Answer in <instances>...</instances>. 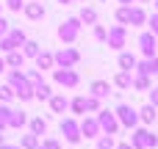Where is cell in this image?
I'll list each match as a JSON object with an SVG mask.
<instances>
[{
	"instance_id": "cell-1",
	"label": "cell",
	"mask_w": 158,
	"mask_h": 149,
	"mask_svg": "<svg viewBox=\"0 0 158 149\" xmlns=\"http://www.w3.org/2000/svg\"><path fill=\"white\" fill-rule=\"evenodd\" d=\"M78 50H72V47H64V50H58L56 55H53V64H61V66H75L78 64Z\"/></svg>"
},
{
	"instance_id": "cell-2",
	"label": "cell",
	"mask_w": 158,
	"mask_h": 149,
	"mask_svg": "<svg viewBox=\"0 0 158 149\" xmlns=\"http://www.w3.org/2000/svg\"><path fill=\"white\" fill-rule=\"evenodd\" d=\"M117 116H119V122L125 127H136L139 124V111H133L131 105H119L117 108Z\"/></svg>"
},
{
	"instance_id": "cell-3",
	"label": "cell",
	"mask_w": 158,
	"mask_h": 149,
	"mask_svg": "<svg viewBox=\"0 0 158 149\" xmlns=\"http://www.w3.org/2000/svg\"><path fill=\"white\" fill-rule=\"evenodd\" d=\"M97 124H100V130H106L108 135H114V133L119 130V122H117V116H114V113H108V111H100V116H97Z\"/></svg>"
},
{
	"instance_id": "cell-4",
	"label": "cell",
	"mask_w": 158,
	"mask_h": 149,
	"mask_svg": "<svg viewBox=\"0 0 158 149\" xmlns=\"http://www.w3.org/2000/svg\"><path fill=\"white\" fill-rule=\"evenodd\" d=\"M156 144H158V138L153 133H147V130H136L133 133V147L136 149H150V147H156Z\"/></svg>"
},
{
	"instance_id": "cell-5",
	"label": "cell",
	"mask_w": 158,
	"mask_h": 149,
	"mask_svg": "<svg viewBox=\"0 0 158 149\" xmlns=\"http://www.w3.org/2000/svg\"><path fill=\"white\" fill-rule=\"evenodd\" d=\"M53 77H56V83H61V86H69V88H72V86H78V72H72L69 66L56 69V75H53Z\"/></svg>"
},
{
	"instance_id": "cell-6",
	"label": "cell",
	"mask_w": 158,
	"mask_h": 149,
	"mask_svg": "<svg viewBox=\"0 0 158 149\" xmlns=\"http://www.w3.org/2000/svg\"><path fill=\"white\" fill-rule=\"evenodd\" d=\"M78 30H81V19H67V22L58 28V36H61L64 41H72V39L78 36Z\"/></svg>"
},
{
	"instance_id": "cell-7",
	"label": "cell",
	"mask_w": 158,
	"mask_h": 149,
	"mask_svg": "<svg viewBox=\"0 0 158 149\" xmlns=\"http://www.w3.org/2000/svg\"><path fill=\"white\" fill-rule=\"evenodd\" d=\"M106 41H108V47H114V50H119V47L125 44V28H122V25H117V28H111V30L106 33Z\"/></svg>"
},
{
	"instance_id": "cell-8",
	"label": "cell",
	"mask_w": 158,
	"mask_h": 149,
	"mask_svg": "<svg viewBox=\"0 0 158 149\" xmlns=\"http://www.w3.org/2000/svg\"><path fill=\"white\" fill-rule=\"evenodd\" d=\"M61 133H64V138H67L69 144H78V141H81V127H78L72 119L61 122Z\"/></svg>"
},
{
	"instance_id": "cell-9",
	"label": "cell",
	"mask_w": 158,
	"mask_h": 149,
	"mask_svg": "<svg viewBox=\"0 0 158 149\" xmlns=\"http://www.w3.org/2000/svg\"><path fill=\"white\" fill-rule=\"evenodd\" d=\"M139 47H142V53H144V55H153V53H156V47H158L156 33H142V36H139Z\"/></svg>"
},
{
	"instance_id": "cell-10",
	"label": "cell",
	"mask_w": 158,
	"mask_h": 149,
	"mask_svg": "<svg viewBox=\"0 0 158 149\" xmlns=\"http://www.w3.org/2000/svg\"><path fill=\"white\" fill-rule=\"evenodd\" d=\"M3 61H6V66H11V69H22V64H25V55H22V53H17V50H8Z\"/></svg>"
},
{
	"instance_id": "cell-11",
	"label": "cell",
	"mask_w": 158,
	"mask_h": 149,
	"mask_svg": "<svg viewBox=\"0 0 158 149\" xmlns=\"http://www.w3.org/2000/svg\"><path fill=\"white\" fill-rule=\"evenodd\" d=\"M100 133V124H97V119H83V124H81V135H86V138H94Z\"/></svg>"
},
{
	"instance_id": "cell-12",
	"label": "cell",
	"mask_w": 158,
	"mask_h": 149,
	"mask_svg": "<svg viewBox=\"0 0 158 149\" xmlns=\"http://www.w3.org/2000/svg\"><path fill=\"white\" fill-rule=\"evenodd\" d=\"M139 72H142V75H158V58L147 55V61L139 64Z\"/></svg>"
},
{
	"instance_id": "cell-13",
	"label": "cell",
	"mask_w": 158,
	"mask_h": 149,
	"mask_svg": "<svg viewBox=\"0 0 158 149\" xmlns=\"http://www.w3.org/2000/svg\"><path fill=\"white\" fill-rule=\"evenodd\" d=\"M108 94H111V86H108L106 80H94V83H92V97L100 100V97H108Z\"/></svg>"
},
{
	"instance_id": "cell-14",
	"label": "cell",
	"mask_w": 158,
	"mask_h": 149,
	"mask_svg": "<svg viewBox=\"0 0 158 149\" xmlns=\"http://www.w3.org/2000/svg\"><path fill=\"white\" fill-rule=\"evenodd\" d=\"M22 8H25V17H31V19H42V17H44L42 3H28V6H22Z\"/></svg>"
},
{
	"instance_id": "cell-15",
	"label": "cell",
	"mask_w": 158,
	"mask_h": 149,
	"mask_svg": "<svg viewBox=\"0 0 158 149\" xmlns=\"http://www.w3.org/2000/svg\"><path fill=\"white\" fill-rule=\"evenodd\" d=\"M156 116H158V108H156V105H144V108L139 111V119H142L144 124H150V122H156Z\"/></svg>"
},
{
	"instance_id": "cell-16",
	"label": "cell",
	"mask_w": 158,
	"mask_h": 149,
	"mask_svg": "<svg viewBox=\"0 0 158 149\" xmlns=\"http://www.w3.org/2000/svg\"><path fill=\"white\" fill-rule=\"evenodd\" d=\"M50 108H53L56 113H64V111L69 108V102H67V97H50Z\"/></svg>"
},
{
	"instance_id": "cell-17",
	"label": "cell",
	"mask_w": 158,
	"mask_h": 149,
	"mask_svg": "<svg viewBox=\"0 0 158 149\" xmlns=\"http://www.w3.org/2000/svg\"><path fill=\"white\" fill-rule=\"evenodd\" d=\"M25 122H28V116H25L22 111H19V113H17V111H11V113H8V127H22Z\"/></svg>"
},
{
	"instance_id": "cell-18",
	"label": "cell",
	"mask_w": 158,
	"mask_h": 149,
	"mask_svg": "<svg viewBox=\"0 0 158 149\" xmlns=\"http://www.w3.org/2000/svg\"><path fill=\"white\" fill-rule=\"evenodd\" d=\"M36 66L39 69H50L53 66V55L50 53H36Z\"/></svg>"
},
{
	"instance_id": "cell-19",
	"label": "cell",
	"mask_w": 158,
	"mask_h": 149,
	"mask_svg": "<svg viewBox=\"0 0 158 149\" xmlns=\"http://www.w3.org/2000/svg\"><path fill=\"white\" fill-rule=\"evenodd\" d=\"M119 66H122L125 72H131V69L136 66V58H133L131 53H122V55H119Z\"/></svg>"
},
{
	"instance_id": "cell-20",
	"label": "cell",
	"mask_w": 158,
	"mask_h": 149,
	"mask_svg": "<svg viewBox=\"0 0 158 149\" xmlns=\"http://www.w3.org/2000/svg\"><path fill=\"white\" fill-rule=\"evenodd\" d=\"M81 22L94 25V22H97V11H94V8H83V11H81Z\"/></svg>"
},
{
	"instance_id": "cell-21",
	"label": "cell",
	"mask_w": 158,
	"mask_h": 149,
	"mask_svg": "<svg viewBox=\"0 0 158 149\" xmlns=\"http://www.w3.org/2000/svg\"><path fill=\"white\" fill-rule=\"evenodd\" d=\"M31 133H33V135H44V133H47V124H44L42 119H31Z\"/></svg>"
},
{
	"instance_id": "cell-22",
	"label": "cell",
	"mask_w": 158,
	"mask_h": 149,
	"mask_svg": "<svg viewBox=\"0 0 158 149\" xmlns=\"http://www.w3.org/2000/svg\"><path fill=\"white\" fill-rule=\"evenodd\" d=\"M128 22H133V25H142V22H144V11H142V8H131V14H128Z\"/></svg>"
},
{
	"instance_id": "cell-23",
	"label": "cell",
	"mask_w": 158,
	"mask_h": 149,
	"mask_svg": "<svg viewBox=\"0 0 158 149\" xmlns=\"http://www.w3.org/2000/svg\"><path fill=\"white\" fill-rule=\"evenodd\" d=\"M22 47H25V53H22V55L36 58V53H39V44H36V41H28V39H25V41H22Z\"/></svg>"
},
{
	"instance_id": "cell-24",
	"label": "cell",
	"mask_w": 158,
	"mask_h": 149,
	"mask_svg": "<svg viewBox=\"0 0 158 149\" xmlns=\"http://www.w3.org/2000/svg\"><path fill=\"white\" fill-rule=\"evenodd\" d=\"M19 147H22V149H36V147H39V135H33V133H31V135H25Z\"/></svg>"
},
{
	"instance_id": "cell-25",
	"label": "cell",
	"mask_w": 158,
	"mask_h": 149,
	"mask_svg": "<svg viewBox=\"0 0 158 149\" xmlns=\"http://www.w3.org/2000/svg\"><path fill=\"white\" fill-rule=\"evenodd\" d=\"M8 39H11V41H14V47H19V44H22V41H25V33H22V30H17V28H14V30H8Z\"/></svg>"
},
{
	"instance_id": "cell-26",
	"label": "cell",
	"mask_w": 158,
	"mask_h": 149,
	"mask_svg": "<svg viewBox=\"0 0 158 149\" xmlns=\"http://www.w3.org/2000/svg\"><path fill=\"white\" fill-rule=\"evenodd\" d=\"M8 113H11V108L0 105V130H6V127H8Z\"/></svg>"
},
{
	"instance_id": "cell-27",
	"label": "cell",
	"mask_w": 158,
	"mask_h": 149,
	"mask_svg": "<svg viewBox=\"0 0 158 149\" xmlns=\"http://www.w3.org/2000/svg\"><path fill=\"white\" fill-rule=\"evenodd\" d=\"M97 149H114V138H111V135H100Z\"/></svg>"
},
{
	"instance_id": "cell-28",
	"label": "cell",
	"mask_w": 158,
	"mask_h": 149,
	"mask_svg": "<svg viewBox=\"0 0 158 149\" xmlns=\"http://www.w3.org/2000/svg\"><path fill=\"white\" fill-rule=\"evenodd\" d=\"M117 86H119V88H128V86H131V72L122 69V75L117 77Z\"/></svg>"
},
{
	"instance_id": "cell-29",
	"label": "cell",
	"mask_w": 158,
	"mask_h": 149,
	"mask_svg": "<svg viewBox=\"0 0 158 149\" xmlns=\"http://www.w3.org/2000/svg\"><path fill=\"white\" fill-rule=\"evenodd\" d=\"M11 97H14V88H11V86H0V100H3V102H8Z\"/></svg>"
},
{
	"instance_id": "cell-30",
	"label": "cell",
	"mask_w": 158,
	"mask_h": 149,
	"mask_svg": "<svg viewBox=\"0 0 158 149\" xmlns=\"http://www.w3.org/2000/svg\"><path fill=\"white\" fill-rule=\"evenodd\" d=\"M128 14H131V6H122V8L117 11V19H119V22L125 25V22H128Z\"/></svg>"
},
{
	"instance_id": "cell-31",
	"label": "cell",
	"mask_w": 158,
	"mask_h": 149,
	"mask_svg": "<svg viewBox=\"0 0 158 149\" xmlns=\"http://www.w3.org/2000/svg\"><path fill=\"white\" fill-rule=\"evenodd\" d=\"M133 86H136V88H142V91H144V88H150V80H147V75L136 77V80H133Z\"/></svg>"
},
{
	"instance_id": "cell-32",
	"label": "cell",
	"mask_w": 158,
	"mask_h": 149,
	"mask_svg": "<svg viewBox=\"0 0 158 149\" xmlns=\"http://www.w3.org/2000/svg\"><path fill=\"white\" fill-rule=\"evenodd\" d=\"M72 111H75V113H83V111H86V105H83V97H78V100L72 102Z\"/></svg>"
},
{
	"instance_id": "cell-33",
	"label": "cell",
	"mask_w": 158,
	"mask_h": 149,
	"mask_svg": "<svg viewBox=\"0 0 158 149\" xmlns=\"http://www.w3.org/2000/svg\"><path fill=\"white\" fill-rule=\"evenodd\" d=\"M6 6H8L11 11H19V8H22L25 3H22V0H6Z\"/></svg>"
},
{
	"instance_id": "cell-34",
	"label": "cell",
	"mask_w": 158,
	"mask_h": 149,
	"mask_svg": "<svg viewBox=\"0 0 158 149\" xmlns=\"http://www.w3.org/2000/svg\"><path fill=\"white\" fill-rule=\"evenodd\" d=\"M94 36H97L100 41H106V28H100V25H97V28H94Z\"/></svg>"
},
{
	"instance_id": "cell-35",
	"label": "cell",
	"mask_w": 158,
	"mask_h": 149,
	"mask_svg": "<svg viewBox=\"0 0 158 149\" xmlns=\"http://www.w3.org/2000/svg\"><path fill=\"white\" fill-rule=\"evenodd\" d=\"M150 105H156V108H158V88L150 91Z\"/></svg>"
},
{
	"instance_id": "cell-36",
	"label": "cell",
	"mask_w": 158,
	"mask_h": 149,
	"mask_svg": "<svg viewBox=\"0 0 158 149\" xmlns=\"http://www.w3.org/2000/svg\"><path fill=\"white\" fill-rule=\"evenodd\" d=\"M150 25H153V33L158 36V14H153V17H150Z\"/></svg>"
},
{
	"instance_id": "cell-37",
	"label": "cell",
	"mask_w": 158,
	"mask_h": 149,
	"mask_svg": "<svg viewBox=\"0 0 158 149\" xmlns=\"http://www.w3.org/2000/svg\"><path fill=\"white\" fill-rule=\"evenodd\" d=\"M6 33H8V22L0 17V36H6Z\"/></svg>"
},
{
	"instance_id": "cell-38",
	"label": "cell",
	"mask_w": 158,
	"mask_h": 149,
	"mask_svg": "<svg viewBox=\"0 0 158 149\" xmlns=\"http://www.w3.org/2000/svg\"><path fill=\"white\" fill-rule=\"evenodd\" d=\"M42 147H44V149H61V147H58V144H56V141H44Z\"/></svg>"
},
{
	"instance_id": "cell-39",
	"label": "cell",
	"mask_w": 158,
	"mask_h": 149,
	"mask_svg": "<svg viewBox=\"0 0 158 149\" xmlns=\"http://www.w3.org/2000/svg\"><path fill=\"white\" fill-rule=\"evenodd\" d=\"M0 149H22V147H11V144H0Z\"/></svg>"
},
{
	"instance_id": "cell-40",
	"label": "cell",
	"mask_w": 158,
	"mask_h": 149,
	"mask_svg": "<svg viewBox=\"0 0 158 149\" xmlns=\"http://www.w3.org/2000/svg\"><path fill=\"white\" fill-rule=\"evenodd\" d=\"M117 149H133V147H131V144H119Z\"/></svg>"
},
{
	"instance_id": "cell-41",
	"label": "cell",
	"mask_w": 158,
	"mask_h": 149,
	"mask_svg": "<svg viewBox=\"0 0 158 149\" xmlns=\"http://www.w3.org/2000/svg\"><path fill=\"white\" fill-rule=\"evenodd\" d=\"M0 72H6V61L3 58H0Z\"/></svg>"
},
{
	"instance_id": "cell-42",
	"label": "cell",
	"mask_w": 158,
	"mask_h": 149,
	"mask_svg": "<svg viewBox=\"0 0 158 149\" xmlns=\"http://www.w3.org/2000/svg\"><path fill=\"white\" fill-rule=\"evenodd\" d=\"M122 3H125V6H131V3H133V0H122Z\"/></svg>"
},
{
	"instance_id": "cell-43",
	"label": "cell",
	"mask_w": 158,
	"mask_h": 149,
	"mask_svg": "<svg viewBox=\"0 0 158 149\" xmlns=\"http://www.w3.org/2000/svg\"><path fill=\"white\" fill-rule=\"evenodd\" d=\"M0 144H3V130H0Z\"/></svg>"
},
{
	"instance_id": "cell-44",
	"label": "cell",
	"mask_w": 158,
	"mask_h": 149,
	"mask_svg": "<svg viewBox=\"0 0 158 149\" xmlns=\"http://www.w3.org/2000/svg\"><path fill=\"white\" fill-rule=\"evenodd\" d=\"M58 3H69V0H58Z\"/></svg>"
},
{
	"instance_id": "cell-45",
	"label": "cell",
	"mask_w": 158,
	"mask_h": 149,
	"mask_svg": "<svg viewBox=\"0 0 158 149\" xmlns=\"http://www.w3.org/2000/svg\"><path fill=\"white\" fill-rule=\"evenodd\" d=\"M36 149H44V147H36Z\"/></svg>"
},
{
	"instance_id": "cell-46",
	"label": "cell",
	"mask_w": 158,
	"mask_h": 149,
	"mask_svg": "<svg viewBox=\"0 0 158 149\" xmlns=\"http://www.w3.org/2000/svg\"><path fill=\"white\" fill-rule=\"evenodd\" d=\"M0 8H3V3H0Z\"/></svg>"
},
{
	"instance_id": "cell-47",
	"label": "cell",
	"mask_w": 158,
	"mask_h": 149,
	"mask_svg": "<svg viewBox=\"0 0 158 149\" xmlns=\"http://www.w3.org/2000/svg\"><path fill=\"white\" fill-rule=\"evenodd\" d=\"M156 6H158V3H156Z\"/></svg>"
}]
</instances>
